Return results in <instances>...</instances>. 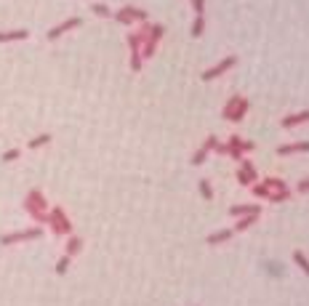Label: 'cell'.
<instances>
[{
    "label": "cell",
    "instance_id": "2e32d148",
    "mask_svg": "<svg viewBox=\"0 0 309 306\" xmlns=\"http://www.w3.org/2000/svg\"><path fill=\"white\" fill-rule=\"evenodd\" d=\"M293 261H296V266L309 277V258H307L304 250H293Z\"/></svg>",
    "mask_w": 309,
    "mask_h": 306
},
{
    "label": "cell",
    "instance_id": "8fae6325",
    "mask_svg": "<svg viewBox=\"0 0 309 306\" xmlns=\"http://www.w3.org/2000/svg\"><path fill=\"white\" fill-rule=\"evenodd\" d=\"M227 147H229V157L240 163V160H243V139H240V136L232 133V136H229V141H227Z\"/></svg>",
    "mask_w": 309,
    "mask_h": 306
},
{
    "label": "cell",
    "instance_id": "83f0119b",
    "mask_svg": "<svg viewBox=\"0 0 309 306\" xmlns=\"http://www.w3.org/2000/svg\"><path fill=\"white\" fill-rule=\"evenodd\" d=\"M19 155H21L19 149H8V152L3 155V160H5V163H13V160H19Z\"/></svg>",
    "mask_w": 309,
    "mask_h": 306
},
{
    "label": "cell",
    "instance_id": "7402d4cb",
    "mask_svg": "<svg viewBox=\"0 0 309 306\" xmlns=\"http://www.w3.org/2000/svg\"><path fill=\"white\" fill-rule=\"evenodd\" d=\"M205 29V16H195V21H192V37H200Z\"/></svg>",
    "mask_w": 309,
    "mask_h": 306
},
{
    "label": "cell",
    "instance_id": "3957f363",
    "mask_svg": "<svg viewBox=\"0 0 309 306\" xmlns=\"http://www.w3.org/2000/svg\"><path fill=\"white\" fill-rule=\"evenodd\" d=\"M245 112H248V99H243L240 94L232 96L229 102L224 104V109H221L224 120H229V122H240L245 117Z\"/></svg>",
    "mask_w": 309,
    "mask_h": 306
},
{
    "label": "cell",
    "instance_id": "30bf717a",
    "mask_svg": "<svg viewBox=\"0 0 309 306\" xmlns=\"http://www.w3.org/2000/svg\"><path fill=\"white\" fill-rule=\"evenodd\" d=\"M251 213H256V216H261V205L243 203V205H232V208H229V216H251Z\"/></svg>",
    "mask_w": 309,
    "mask_h": 306
},
{
    "label": "cell",
    "instance_id": "cb8c5ba5",
    "mask_svg": "<svg viewBox=\"0 0 309 306\" xmlns=\"http://www.w3.org/2000/svg\"><path fill=\"white\" fill-rule=\"evenodd\" d=\"M205 160H208V149H205V147H200V149L195 152V155H192V165H203Z\"/></svg>",
    "mask_w": 309,
    "mask_h": 306
},
{
    "label": "cell",
    "instance_id": "7a4b0ae2",
    "mask_svg": "<svg viewBox=\"0 0 309 306\" xmlns=\"http://www.w3.org/2000/svg\"><path fill=\"white\" fill-rule=\"evenodd\" d=\"M261 187H264L269 203H283V200H288V197H291L288 184H285L283 179H277V176H267V179L261 181Z\"/></svg>",
    "mask_w": 309,
    "mask_h": 306
},
{
    "label": "cell",
    "instance_id": "ffe728a7",
    "mask_svg": "<svg viewBox=\"0 0 309 306\" xmlns=\"http://www.w3.org/2000/svg\"><path fill=\"white\" fill-rule=\"evenodd\" d=\"M200 195H203V200H213V187L208 179H200Z\"/></svg>",
    "mask_w": 309,
    "mask_h": 306
},
{
    "label": "cell",
    "instance_id": "4fadbf2b",
    "mask_svg": "<svg viewBox=\"0 0 309 306\" xmlns=\"http://www.w3.org/2000/svg\"><path fill=\"white\" fill-rule=\"evenodd\" d=\"M27 29H11V32H0V43H13V40H27Z\"/></svg>",
    "mask_w": 309,
    "mask_h": 306
},
{
    "label": "cell",
    "instance_id": "9a60e30c",
    "mask_svg": "<svg viewBox=\"0 0 309 306\" xmlns=\"http://www.w3.org/2000/svg\"><path fill=\"white\" fill-rule=\"evenodd\" d=\"M256 221H259L256 213H251V216H243V218L235 224V229H232V232H248V229H251L253 224H256Z\"/></svg>",
    "mask_w": 309,
    "mask_h": 306
},
{
    "label": "cell",
    "instance_id": "ba28073f",
    "mask_svg": "<svg viewBox=\"0 0 309 306\" xmlns=\"http://www.w3.org/2000/svg\"><path fill=\"white\" fill-rule=\"evenodd\" d=\"M83 24V19L80 16H72V19H64V21H61V24L59 27H53V29H48V35H45V37H48V40H59V37L61 35H64V32H69V29H75V27H80Z\"/></svg>",
    "mask_w": 309,
    "mask_h": 306
},
{
    "label": "cell",
    "instance_id": "603a6c76",
    "mask_svg": "<svg viewBox=\"0 0 309 306\" xmlns=\"http://www.w3.org/2000/svg\"><path fill=\"white\" fill-rule=\"evenodd\" d=\"M91 11H94L96 16H104V19H110V16H112V11L107 8L104 3H94V5H91Z\"/></svg>",
    "mask_w": 309,
    "mask_h": 306
},
{
    "label": "cell",
    "instance_id": "f546056e",
    "mask_svg": "<svg viewBox=\"0 0 309 306\" xmlns=\"http://www.w3.org/2000/svg\"><path fill=\"white\" fill-rule=\"evenodd\" d=\"M213 152H216V155H229V147H227V144H221V141H219V144H216V149H213Z\"/></svg>",
    "mask_w": 309,
    "mask_h": 306
},
{
    "label": "cell",
    "instance_id": "4316f807",
    "mask_svg": "<svg viewBox=\"0 0 309 306\" xmlns=\"http://www.w3.org/2000/svg\"><path fill=\"white\" fill-rule=\"evenodd\" d=\"M192 8H195V16H203V11H205V0H192Z\"/></svg>",
    "mask_w": 309,
    "mask_h": 306
},
{
    "label": "cell",
    "instance_id": "6da1fadb",
    "mask_svg": "<svg viewBox=\"0 0 309 306\" xmlns=\"http://www.w3.org/2000/svg\"><path fill=\"white\" fill-rule=\"evenodd\" d=\"M48 203H45V197H43V192L40 189H32V192L27 195V200H24V210L29 213V216H32L37 224H48Z\"/></svg>",
    "mask_w": 309,
    "mask_h": 306
},
{
    "label": "cell",
    "instance_id": "d6986e66",
    "mask_svg": "<svg viewBox=\"0 0 309 306\" xmlns=\"http://www.w3.org/2000/svg\"><path fill=\"white\" fill-rule=\"evenodd\" d=\"M163 35H165V27H163V24H150V32H147V37H150V40L157 43Z\"/></svg>",
    "mask_w": 309,
    "mask_h": 306
},
{
    "label": "cell",
    "instance_id": "f1b7e54d",
    "mask_svg": "<svg viewBox=\"0 0 309 306\" xmlns=\"http://www.w3.org/2000/svg\"><path fill=\"white\" fill-rule=\"evenodd\" d=\"M216 144H219V139H216V136L211 133V136H208V139H205V144H203V147H205L208 152H213V149H216Z\"/></svg>",
    "mask_w": 309,
    "mask_h": 306
},
{
    "label": "cell",
    "instance_id": "277c9868",
    "mask_svg": "<svg viewBox=\"0 0 309 306\" xmlns=\"http://www.w3.org/2000/svg\"><path fill=\"white\" fill-rule=\"evenodd\" d=\"M48 226H51V232L53 234H72V224H69V218H67V213H64V208H51V213H48Z\"/></svg>",
    "mask_w": 309,
    "mask_h": 306
},
{
    "label": "cell",
    "instance_id": "484cf974",
    "mask_svg": "<svg viewBox=\"0 0 309 306\" xmlns=\"http://www.w3.org/2000/svg\"><path fill=\"white\" fill-rule=\"evenodd\" d=\"M131 16H134V21H147V11L144 8H136V5H128Z\"/></svg>",
    "mask_w": 309,
    "mask_h": 306
},
{
    "label": "cell",
    "instance_id": "5bb4252c",
    "mask_svg": "<svg viewBox=\"0 0 309 306\" xmlns=\"http://www.w3.org/2000/svg\"><path fill=\"white\" fill-rule=\"evenodd\" d=\"M232 234H235V232H232V229H219V232L208 234V240H205V242H208V245H221V242H227Z\"/></svg>",
    "mask_w": 309,
    "mask_h": 306
},
{
    "label": "cell",
    "instance_id": "9c48e42d",
    "mask_svg": "<svg viewBox=\"0 0 309 306\" xmlns=\"http://www.w3.org/2000/svg\"><path fill=\"white\" fill-rule=\"evenodd\" d=\"M296 152H309V141H293V144H280L275 149V155L280 157H288V155H296Z\"/></svg>",
    "mask_w": 309,
    "mask_h": 306
},
{
    "label": "cell",
    "instance_id": "5b68a950",
    "mask_svg": "<svg viewBox=\"0 0 309 306\" xmlns=\"http://www.w3.org/2000/svg\"><path fill=\"white\" fill-rule=\"evenodd\" d=\"M37 237H43V229L40 226H29V229H21V232H13V234H3L0 242L13 245V242H24V240H37Z\"/></svg>",
    "mask_w": 309,
    "mask_h": 306
},
{
    "label": "cell",
    "instance_id": "44dd1931",
    "mask_svg": "<svg viewBox=\"0 0 309 306\" xmlns=\"http://www.w3.org/2000/svg\"><path fill=\"white\" fill-rule=\"evenodd\" d=\"M48 141H51V133H40V136H35V139L29 141V149H40V147H45Z\"/></svg>",
    "mask_w": 309,
    "mask_h": 306
},
{
    "label": "cell",
    "instance_id": "d4e9b609",
    "mask_svg": "<svg viewBox=\"0 0 309 306\" xmlns=\"http://www.w3.org/2000/svg\"><path fill=\"white\" fill-rule=\"evenodd\" d=\"M69 261H72V256H61L59 258V264H56V274H67V269H69Z\"/></svg>",
    "mask_w": 309,
    "mask_h": 306
},
{
    "label": "cell",
    "instance_id": "4dcf8cb0",
    "mask_svg": "<svg viewBox=\"0 0 309 306\" xmlns=\"http://www.w3.org/2000/svg\"><path fill=\"white\" fill-rule=\"evenodd\" d=\"M296 189H299V192H301V195H307V192H309V179H304V181H299V187H296Z\"/></svg>",
    "mask_w": 309,
    "mask_h": 306
},
{
    "label": "cell",
    "instance_id": "e0dca14e",
    "mask_svg": "<svg viewBox=\"0 0 309 306\" xmlns=\"http://www.w3.org/2000/svg\"><path fill=\"white\" fill-rule=\"evenodd\" d=\"M80 248H83V240L77 234H69V240H67V256H77V253H80Z\"/></svg>",
    "mask_w": 309,
    "mask_h": 306
},
{
    "label": "cell",
    "instance_id": "ac0fdd59",
    "mask_svg": "<svg viewBox=\"0 0 309 306\" xmlns=\"http://www.w3.org/2000/svg\"><path fill=\"white\" fill-rule=\"evenodd\" d=\"M112 16H115V19H118V21H120V24H128V27H131V24H134V16H131V11H128V5H123V8H120L118 13H112Z\"/></svg>",
    "mask_w": 309,
    "mask_h": 306
},
{
    "label": "cell",
    "instance_id": "52a82bcc",
    "mask_svg": "<svg viewBox=\"0 0 309 306\" xmlns=\"http://www.w3.org/2000/svg\"><path fill=\"white\" fill-rule=\"evenodd\" d=\"M237 184H240V187H253V184H256V168L245 157L240 160V168H237Z\"/></svg>",
    "mask_w": 309,
    "mask_h": 306
},
{
    "label": "cell",
    "instance_id": "7c38bea8",
    "mask_svg": "<svg viewBox=\"0 0 309 306\" xmlns=\"http://www.w3.org/2000/svg\"><path fill=\"white\" fill-rule=\"evenodd\" d=\"M301 122H309V109L296 112V114H288V117H283V120H280V125H283V128H296V125H301Z\"/></svg>",
    "mask_w": 309,
    "mask_h": 306
},
{
    "label": "cell",
    "instance_id": "8992f818",
    "mask_svg": "<svg viewBox=\"0 0 309 306\" xmlns=\"http://www.w3.org/2000/svg\"><path fill=\"white\" fill-rule=\"evenodd\" d=\"M235 64H237V56H227V59H221L219 64H213L211 70H205L203 75H200V80H203V83H211V80L219 78V75H224L227 70H232Z\"/></svg>",
    "mask_w": 309,
    "mask_h": 306
},
{
    "label": "cell",
    "instance_id": "1f68e13d",
    "mask_svg": "<svg viewBox=\"0 0 309 306\" xmlns=\"http://www.w3.org/2000/svg\"><path fill=\"white\" fill-rule=\"evenodd\" d=\"M253 147H256L253 141H243V152H253Z\"/></svg>",
    "mask_w": 309,
    "mask_h": 306
}]
</instances>
